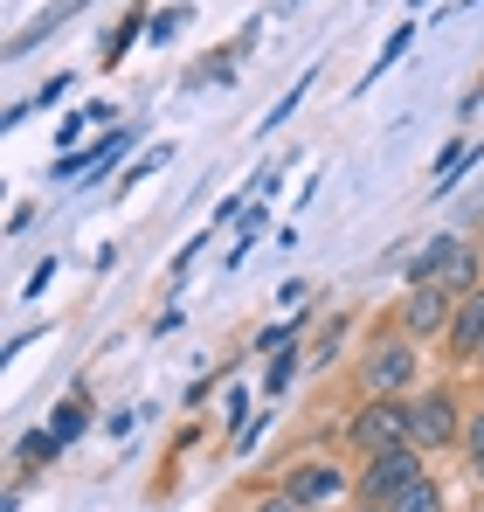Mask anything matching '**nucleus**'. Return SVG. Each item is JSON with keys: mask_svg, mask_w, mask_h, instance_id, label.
Instances as JSON below:
<instances>
[{"mask_svg": "<svg viewBox=\"0 0 484 512\" xmlns=\"http://www.w3.org/2000/svg\"><path fill=\"white\" fill-rule=\"evenodd\" d=\"M408 277H415V284H443V291H471V284H478V256L464 250L457 236H436L429 250L408 263Z\"/></svg>", "mask_w": 484, "mask_h": 512, "instance_id": "1", "label": "nucleus"}, {"mask_svg": "<svg viewBox=\"0 0 484 512\" xmlns=\"http://www.w3.org/2000/svg\"><path fill=\"white\" fill-rule=\"evenodd\" d=\"M408 485H415V450H381V457L367 464V499H374V506H395Z\"/></svg>", "mask_w": 484, "mask_h": 512, "instance_id": "2", "label": "nucleus"}, {"mask_svg": "<svg viewBox=\"0 0 484 512\" xmlns=\"http://www.w3.org/2000/svg\"><path fill=\"white\" fill-rule=\"evenodd\" d=\"M402 436H408V409H395V402H374V409L353 423V443L374 450V457H381V450H402Z\"/></svg>", "mask_w": 484, "mask_h": 512, "instance_id": "3", "label": "nucleus"}, {"mask_svg": "<svg viewBox=\"0 0 484 512\" xmlns=\"http://www.w3.org/2000/svg\"><path fill=\"white\" fill-rule=\"evenodd\" d=\"M408 429H415L422 443H443V436H457V409H450L443 395H429V402L408 409Z\"/></svg>", "mask_w": 484, "mask_h": 512, "instance_id": "4", "label": "nucleus"}, {"mask_svg": "<svg viewBox=\"0 0 484 512\" xmlns=\"http://www.w3.org/2000/svg\"><path fill=\"white\" fill-rule=\"evenodd\" d=\"M443 319H450V291H443V284H415V298H408V326H415V333H436Z\"/></svg>", "mask_w": 484, "mask_h": 512, "instance_id": "5", "label": "nucleus"}, {"mask_svg": "<svg viewBox=\"0 0 484 512\" xmlns=\"http://www.w3.org/2000/svg\"><path fill=\"white\" fill-rule=\"evenodd\" d=\"M339 485H346V478H339L332 464H312V471L291 478V506H298V499H339Z\"/></svg>", "mask_w": 484, "mask_h": 512, "instance_id": "6", "label": "nucleus"}, {"mask_svg": "<svg viewBox=\"0 0 484 512\" xmlns=\"http://www.w3.org/2000/svg\"><path fill=\"white\" fill-rule=\"evenodd\" d=\"M408 367H415V360H408V346H388V353H374V360H367V381H374V388H402Z\"/></svg>", "mask_w": 484, "mask_h": 512, "instance_id": "7", "label": "nucleus"}, {"mask_svg": "<svg viewBox=\"0 0 484 512\" xmlns=\"http://www.w3.org/2000/svg\"><path fill=\"white\" fill-rule=\"evenodd\" d=\"M450 340H457V353H484V291L471 298V312L457 319V333H450Z\"/></svg>", "mask_w": 484, "mask_h": 512, "instance_id": "8", "label": "nucleus"}, {"mask_svg": "<svg viewBox=\"0 0 484 512\" xmlns=\"http://www.w3.org/2000/svg\"><path fill=\"white\" fill-rule=\"evenodd\" d=\"M388 512H443V499H436V485H422V478H415V485H408Z\"/></svg>", "mask_w": 484, "mask_h": 512, "instance_id": "9", "label": "nucleus"}, {"mask_svg": "<svg viewBox=\"0 0 484 512\" xmlns=\"http://www.w3.org/2000/svg\"><path fill=\"white\" fill-rule=\"evenodd\" d=\"M56 450H63V436H56V429H49V436H28V443H21V457H28V464H49Z\"/></svg>", "mask_w": 484, "mask_h": 512, "instance_id": "10", "label": "nucleus"}, {"mask_svg": "<svg viewBox=\"0 0 484 512\" xmlns=\"http://www.w3.org/2000/svg\"><path fill=\"white\" fill-rule=\"evenodd\" d=\"M471 457H478V464H484V416H478V423H471Z\"/></svg>", "mask_w": 484, "mask_h": 512, "instance_id": "11", "label": "nucleus"}, {"mask_svg": "<svg viewBox=\"0 0 484 512\" xmlns=\"http://www.w3.org/2000/svg\"><path fill=\"white\" fill-rule=\"evenodd\" d=\"M256 512H291V499H277V506H256Z\"/></svg>", "mask_w": 484, "mask_h": 512, "instance_id": "12", "label": "nucleus"}, {"mask_svg": "<svg viewBox=\"0 0 484 512\" xmlns=\"http://www.w3.org/2000/svg\"><path fill=\"white\" fill-rule=\"evenodd\" d=\"M374 512H388V506H374Z\"/></svg>", "mask_w": 484, "mask_h": 512, "instance_id": "13", "label": "nucleus"}]
</instances>
